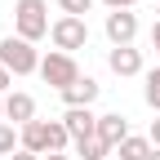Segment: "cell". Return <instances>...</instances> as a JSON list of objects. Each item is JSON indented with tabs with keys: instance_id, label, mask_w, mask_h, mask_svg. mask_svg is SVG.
<instances>
[{
	"instance_id": "cell-15",
	"label": "cell",
	"mask_w": 160,
	"mask_h": 160,
	"mask_svg": "<svg viewBox=\"0 0 160 160\" xmlns=\"http://www.w3.org/2000/svg\"><path fill=\"white\" fill-rule=\"evenodd\" d=\"M142 98H147V107H151V111H160V67H156V71H147Z\"/></svg>"
},
{
	"instance_id": "cell-10",
	"label": "cell",
	"mask_w": 160,
	"mask_h": 160,
	"mask_svg": "<svg viewBox=\"0 0 160 160\" xmlns=\"http://www.w3.org/2000/svg\"><path fill=\"white\" fill-rule=\"evenodd\" d=\"M98 93H102V85H98L93 76H80L71 89H62V102H67V107H93Z\"/></svg>"
},
{
	"instance_id": "cell-16",
	"label": "cell",
	"mask_w": 160,
	"mask_h": 160,
	"mask_svg": "<svg viewBox=\"0 0 160 160\" xmlns=\"http://www.w3.org/2000/svg\"><path fill=\"white\" fill-rule=\"evenodd\" d=\"M58 9H62L67 18H85V13L93 9V0H58Z\"/></svg>"
},
{
	"instance_id": "cell-6",
	"label": "cell",
	"mask_w": 160,
	"mask_h": 160,
	"mask_svg": "<svg viewBox=\"0 0 160 160\" xmlns=\"http://www.w3.org/2000/svg\"><path fill=\"white\" fill-rule=\"evenodd\" d=\"M102 31H107V40H111V49L133 45V36H138V18H133V9H116V13H107Z\"/></svg>"
},
{
	"instance_id": "cell-23",
	"label": "cell",
	"mask_w": 160,
	"mask_h": 160,
	"mask_svg": "<svg viewBox=\"0 0 160 160\" xmlns=\"http://www.w3.org/2000/svg\"><path fill=\"white\" fill-rule=\"evenodd\" d=\"M0 120H5V98H0Z\"/></svg>"
},
{
	"instance_id": "cell-5",
	"label": "cell",
	"mask_w": 160,
	"mask_h": 160,
	"mask_svg": "<svg viewBox=\"0 0 160 160\" xmlns=\"http://www.w3.org/2000/svg\"><path fill=\"white\" fill-rule=\"evenodd\" d=\"M49 40H53L58 53H76V49L89 45V22H85V18H67V13H62V18H53Z\"/></svg>"
},
{
	"instance_id": "cell-1",
	"label": "cell",
	"mask_w": 160,
	"mask_h": 160,
	"mask_svg": "<svg viewBox=\"0 0 160 160\" xmlns=\"http://www.w3.org/2000/svg\"><path fill=\"white\" fill-rule=\"evenodd\" d=\"M71 133L62 120H31V125H22V151L31 156H53V151H67Z\"/></svg>"
},
{
	"instance_id": "cell-9",
	"label": "cell",
	"mask_w": 160,
	"mask_h": 160,
	"mask_svg": "<svg viewBox=\"0 0 160 160\" xmlns=\"http://www.w3.org/2000/svg\"><path fill=\"white\" fill-rule=\"evenodd\" d=\"M98 138H102V142L116 151V147L129 138V120L120 116V111H107V116H98Z\"/></svg>"
},
{
	"instance_id": "cell-7",
	"label": "cell",
	"mask_w": 160,
	"mask_h": 160,
	"mask_svg": "<svg viewBox=\"0 0 160 160\" xmlns=\"http://www.w3.org/2000/svg\"><path fill=\"white\" fill-rule=\"evenodd\" d=\"M62 125L71 133V142H85V138L98 133V116H93V107H67L62 111Z\"/></svg>"
},
{
	"instance_id": "cell-11",
	"label": "cell",
	"mask_w": 160,
	"mask_h": 160,
	"mask_svg": "<svg viewBox=\"0 0 160 160\" xmlns=\"http://www.w3.org/2000/svg\"><path fill=\"white\" fill-rule=\"evenodd\" d=\"M107 67H111L116 76H138V71H142V49H133V45L107 49Z\"/></svg>"
},
{
	"instance_id": "cell-21",
	"label": "cell",
	"mask_w": 160,
	"mask_h": 160,
	"mask_svg": "<svg viewBox=\"0 0 160 160\" xmlns=\"http://www.w3.org/2000/svg\"><path fill=\"white\" fill-rule=\"evenodd\" d=\"M151 49H156V58H160V22L151 27Z\"/></svg>"
},
{
	"instance_id": "cell-2",
	"label": "cell",
	"mask_w": 160,
	"mask_h": 160,
	"mask_svg": "<svg viewBox=\"0 0 160 160\" xmlns=\"http://www.w3.org/2000/svg\"><path fill=\"white\" fill-rule=\"evenodd\" d=\"M53 31V22H49V5L45 0H18L13 5V36H22V40H45Z\"/></svg>"
},
{
	"instance_id": "cell-8",
	"label": "cell",
	"mask_w": 160,
	"mask_h": 160,
	"mask_svg": "<svg viewBox=\"0 0 160 160\" xmlns=\"http://www.w3.org/2000/svg\"><path fill=\"white\" fill-rule=\"evenodd\" d=\"M5 120H9V125H18V129L31 125V120H36V98H31V93H22V89L5 93Z\"/></svg>"
},
{
	"instance_id": "cell-17",
	"label": "cell",
	"mask_w": 160,
	"mask_h": 160,
	"mask_svg": "<svg viewBox=\"0 0 160 160\" xmlns=\"http://www.w3.org/2000/svg\"><path fill=\"white\" fill-rule=\"evenodd\" d=\"M102 5H107V9L116 13V9H133V5H138V0H102Z\"/></svg>"
},
{
	"instance_id": "cell-3",
	"label": "cell",
	"mask_w": 160,
	"mask_h": 160,
	"mask_svg": "<svg viewBox=\"0 0 160 160\" xmlns=\"http://www.w3.org/2000/svg\"><path fill=\"white\" fill-rule=\"evenodd\" d=\"M0 67H9L13 76H31V71H40V53H36L31 40L5 36V40H0Z\"/></svg>"
},
{
	"instance_id": "cell-20",
	"label": "cell",
	"mask_w": 160,
	"mask_h": 160,
	"mask_svg": "<svg viewBox=\"0 0 160 160\" xmlns=\"http://www.w3.org/2000/svg\"><path fill=\"white\" fill-rule=\"evenodd\" d=\"M9 160H45V156H31V151H22V147H18V151H13Z\"/></svg>"
},
{
	"instance_id": "cell-12",
	"label": "cell",
	"mask_w": 160,
	"mask_h": 160,
	"mask_svg": "<svg viewBox=\"0 0 160 160\" xmlns=\"http://www.w3.org/2000/svg\"><path fill=\"white\" fill-rule=\"evenodd\" d=\"M151 138H138V133H129L125 142L116 147V160H151Z\"/></svg>"
},
{
	"instance_id": "cell-4",
	"label": "cell",
	"mask_w": 160,
	"mask_h": 160,
	"mask_svg": "<svg viewBox=\"0 0 160 160\" xmlns=\"http://www.w3.org/2000/svg\"><path fill=\"white\" fill-rule=\"evenodd\" d=\"M40 80H45V85H53L58 93H62V89H71L76 85V80H80V67H76V58L71 53H45V58H40Z\"/></svg>"
},
{
	"instance_id": "cell-14",
	"label": "cell",
	"mask_w": 160,
	"mask_h": 160,
	"mask_svg": "<svg viewBox=\"0 0 160 160\" xmlns=\"http://www.w3.org/2000/svg\"><path fill=\"white\" fill-rule=\"evenodd\" d=\"M18 147H22V129H18V125H9V120H0V156H13Z\"/></svg>"
},
{
	"instance_id": "cell-24",
	"label": "cell",
	"mask_w": 160,
	"mask_h": 160,
	"mask_svg": "<svg viewBox=\"0 0 160 160\" xmlns=\"http://www.w3.org/2000/svg\"><path fill=\"white\" fill-rule=\"evenodd\" d=\"M151 160H160V147H156V151H151Z\"/></svg>"
},
{
	"instance_id": "cell-22",
	"label": "cell",
	"mask_w": 160,
	"mask_h": 160,
	"mask_svg": "<svg viewBox=\"0 0 160 160\" xmlns=\"http://www.w3.org/2000/svg\"><path fill=\"white\" fill-rule=\"evenodd\" d=\"M45 160H76V156H67V151H53V156H45Z\"/></svg>"
},
{
	"instance_id": "cell-25",
	"label": "cell",
	"mask_w": 160,
	"mask_h": 160,
	"mask_svg": "<svg viewBox=\"0 0 160 160\" xmlns=\"http://www.w3.org/2000/svg\"><path fill=\"white\" fill-rule=\"evenodd\" d=\"M156 22H160V5H156Z\"/></svg>"
},
{
	"instance_id": "cell-19",
	"label": "cell",
	"mask_w": 160,
	"mask_h": 160,
	"mask_svg": "<svg viewBox=\"0 0 160 160\" xmlns=\"http://www.w3.org/2000/svg\"><path fill=\"white\" fill-rule=\"evenodd\" d=\"M147 138H151V147H160V120H151V133Z\"/></svg>"
},
{
	"instance_id": "cell-18",
	"label": "cell",
	"mask_w": 160,
	"mask_h": 160,
	"mask_svg": "<svg viewBox=\"0 0 160 160\" xmlns=\"http://www.w3.org/2000/svg\"><path fill=\"white\" fill-rule=\"evenodd\" d=\"M9 85H13V71H9V67H0V93H5Z\"/></svg>"
},
{
	"instance_id": "cell-26",
	"label": "cell",
	"mask_w": 160,
	"mask_h": 160,
	"mask_svg": "<svg viewBox=\"0 0 160 160\" xmlns=\"http://www.w3.org/2000/svg\"><path fill=\"white\" fill-rule=\"evenodd\" d=\"M111 160H116V156H111Z\"/></svg>"
},
{
	"instance_id": "cell-13",
	"label": "cell",
	"mask_w": 160,
	"mask_h": 160,
	"mask_svg": "<svg viewBox=\"0 0 160 160\" xmlns=\"http://www.w3.org/2000/svg\"><path fill=\"white\" fill-rule=\"evenodd\" d=\"M76 156H80V160H111L116 151H111V147L102 142V138L93 133V138H85V142H76Z\"/></svg>"
}]
</instances>
